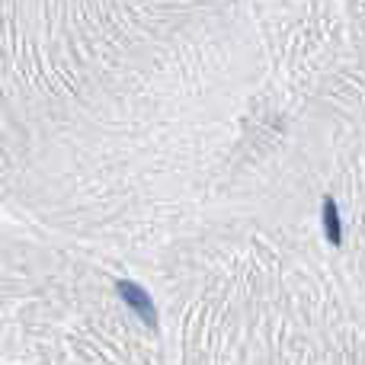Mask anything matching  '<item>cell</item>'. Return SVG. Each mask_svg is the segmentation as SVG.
I'll use <instances>...</instances> for the list:
<instances>
[{"label":"cell","mask_w":365,"mask_h":365,"mask_svg":"<svg viewBox=\"0 0 365 365\" xmlns=\"http://www.w3.org/2000/svg\"><path fill=\"white\" fill-rule=\"evenodd\" d=\"M115 295L128 304V311H132L141 324H148L151 330L158 327V304H154V298L148 295L145 285L132 282V279H115Z\"/></svg>","instance_id":"obj_1"},{"label":"cell","mask_w":365,"mask_h":365,"mask_svg":"<svg viewBox=\"0 0 365 365\" xmlns=\"http://www.w3.org/2000/svg\"><path fill=\"white\" fill-rule=\"evenodd\" d=\"M321 227L330 247H343V218H340V205H336L334 195H324L321 199Z\"/></svg>","instance_id":"obj_2"}]
</instances>
